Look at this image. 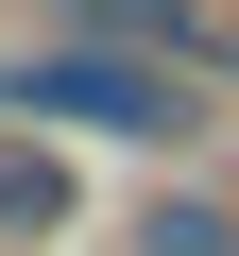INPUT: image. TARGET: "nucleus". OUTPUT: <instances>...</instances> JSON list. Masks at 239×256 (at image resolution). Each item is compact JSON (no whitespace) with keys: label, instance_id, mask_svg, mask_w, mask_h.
Segmentation results:
<instances>
[{"label":"nucleus","instance_id":"2","mask_svg":"<svg viewBox=\"0 0 239 256\" xmlns=\"http://www.w3.org/2000/svg\"><path fill=\"white\" fill-rule=\"evenodd\" d=\"M68 222V171L52 154H18V137H0V239H52Z\"/></svg>","mask_w":239,"mask_h":256},{"label":"nucleus","instance_id":"1","mask_svg":"<svg viewBox=\"0 0 239 256\" xmlns=\"http://www.w3.org/2000/svg\"><path fill=\"white\" fill-rule=\"evenodd\" d=\"M0 102H52V120H102V137H205L188 86L137 68V52H18L0 68Z\"/></svg>","mask_w":239,"mask_h":256},{"label":"nucleus","instance_id":"3","mask_svg":"<svg viewBox=\"0 0 239 256\" xmlns=\"http://www.w3.org/2000/svg\"><path fill=\"white\" fill-rule=\"evenodd\" d=\"M86 34H171V52H205V0H68Z\"/></svg>","mask_w":239,"mask_h":256},{"label":"nucleus","instance_id":"4","mask_svg":"<svg viewBox=\"0 0 239 256\" xmlns=\"http://www.w3.org/2000/svg\"><path fill=\"white\" fill-rule=\"evenodd\" d=\"M137 256H239V205H154Z\"/></svg>","mask_w":239,"mask_h":256}]
</instances>
